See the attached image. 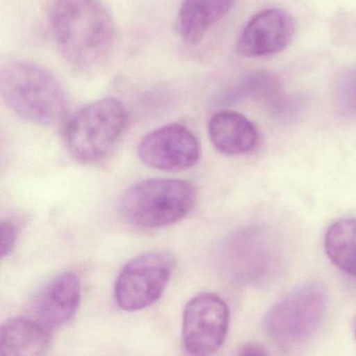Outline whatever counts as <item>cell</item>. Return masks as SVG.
<instances>
[{
  "label": "cell",
  "mask_w": 356,
  "mask_h": 356,
  "mask_svg": "<svg viewBox=\"0 0 356 356\" xmlns=\"http://www.w3.org/2000/svg\"><path fill=\"white\" fill-rule=\"evenodd\" d=\"M208 134L214 147L227 156L250 153L258 143L256 127L237 112L214 114L208 124Z\"/></svg>",
  "instance_id": "4fadbf2b"
},
{
  "label": "cell",
  "mask_w": 356,
  "mask_h": 356,
  "mask_svg": "<svg viewBox=\"0 0 356 356\" xmlns=\"http://www.w3.org/2000/svg\"><path fill=\"white\" fill-rule=\"evenodd\" d=\"M193 184L178 179L156 178L131 186L120 203L124 222L139 229H158L180 222L195 206Z\"/></svg>",
  "instance_id": "3957f363"
},
{
  "label": "cell",
  "mask_w": 356,
  "mask_h": 356,
  "mask_svg": "<svg viewBox=\"0 0 356 356\" xmlns=\"http://www.w3.org/2000/svg\"><path fill=\"white\" fill-rule=\"evenodd\" d=\"M16 228L13 222L5 220L1 222V256L7 257L15 247Z\"/></svg>",
  "instance_id": "ac0fdd59"
},
{
  "label": "cell",
  "mask_w": 356,
  "mask_h": 356,
  "mask_svg": "<svg viewBox=\"0 0 356 356\" xmlns=\"http://www.w3.org/2000/svg\"><path fill=\"white\" fill-rule=\"evenodd\" d=\"M130 114L115 97L92 102L68 116L65 143L70 153L82 163H95L107 157L128 127Z\"/></svg>",
  "instance_id": "277c9868"
},
{
  "label": "cell",
  "mask_w": 356,
  "mask_h": 356,
  "mask_svg": "<svg viewBox=\"0 0 356 356\" xmlns=\"http://www.w3.org/2000/svg\"><path fill=\"white\" fill-rule=\"evenodd\" d=\"M82 287L79 277L65 272L51 279L35 298L33 312L47 328H58L70 322L80 307Z\"/></svg>",
  "instance_id": "8fae6325"
},
{
  "label": "cell",
  "mask_w": 356,
  "mask_h": 356,
  "mask_svg": "<svg viewBox=\"0 0 356 356\" xmlns=\"http://www.w3.org/2000/svg\"><path fill=\"white\" fill-rule=\"evenodd\" d=\"M335 103L343 115L356 116V70L339 79L335 88Z\"/></svg>",
  "instance_id": "e0dca14e"
},
{
  "label": "cell",
  "mask_w": 356,
  "mask_h": 356,
  "mask_svg": "<svg viewBox=\"0 0 356 356\" xmlns=\"http://www.w3.org/2000/svg\"><path fill=\"white\" fill-rule=\"evenodd\" d=\"M47 327L29 318H11L0 331V350L3 355L36 356L47 353L49 346Z\"/></svg>",
  "instance_id": "9a60e30c"
},
{
  "label": "cell",
  "mask_w": 356,
  "mask_h": 356,
  "mask_svg": "<svg viewBox=\"0 0 356 356\" xmlns=\"http://www.w3.org/2000/svg\"><path fill=\"white\" fill-rule=\"evenodd\" d=\"M239 354L241 355H264L266 354L264 348L259 347L258 345H247L241 348Z\"/></svg>",
  "instance_id": "d6986e66"
},
{
  "label": "cell",
  "mask_w": 356,
  "mask_h": 356,
  "mask_svg": "<svg viewBox=\"0 0 356 356\" xmlns=\"http://www.w3.org/2000/svg\"><path fill=\"white\" fill-rule=\"evenodd\" d=\"M329 260L348 276L356 278V218H341L325 233Z\"/></svg>",
  "instance_id": "2e32d148"
},
{
  "label": "cell",
  "mask_w": 356,
  "mask_h": 356,
  "mask_svg": "<svg viewBox=\"0 0 356 356\" xmlns=\"http://www.w3.org/2000/svg\"><path fill=\"white\" fill-rule=\"evenodd\" d=\"M138 156L149 168L179 172L199 161V141L187 127L170 124L149 133L139 143Z\"/></svg>",
  "instance_id": "9c48e42d"
},
{
  "label": "cell",
  "mask_w": 356,
  "mask_h": 356,
  "mask_svg": "<svg viewBox=\"0 0 356 356\" xmlns=\"http://www.w3.org/2000/svg\"><path fill=\"white\" fill-rule=\"evenodd\" d=\"M172 266V258L162 252H147L132 258L116 279V303L126 312H138L153 305L165 291Z\"/></svg>",
  "instance_id": "52a82bcc"
},
{
  "label": "cell",
  "mask_w": 356,
  "mask_h": 356,
  "mask_svg": "<svg viewBox=\"0 0 356 356\" xmlns=\"http://www.w3.org/2000/svg\"><path fill=\"white\" fill-rule=\"evenodd\" d=\"M354 334H355V339H356V320H355V324H354Z\"/></svg>",
  "instance_id": "ffe728a7"
},
{
  "label": "cell",
  "mask_w": 356,
  "mask_h": 356,
  "mask_svg": "<svg viewBox=\"0 0 356 356\" xmlns=\"http://www.w3.org/2000/svg\"><path fill=\"white\" fill-rule=\"evenodd\" d=\"M0 92L19 118L41 126L67 118L70 99L65 89L47 68L28 61H9L0 70Z\"/></svg>",
  "instance_id": "7a4b0ae2"
},
{
  "label": "cell",
  "mask_w": 356,
  "mask_h": 356,
  "mask_svg": "<svg viewBox=\"0 0 356 356\" xmlns=\"http://www.w3.org/2000/svg\"><path fill=\"white\" fill-rule=\"evenodd\" d=\"M295 30L293 17L284 10H264L243 29L237 40V53L245 58L274 55L289 47Z\"/></svg>",
  "instance_id": "30bf717a"
},
{
  "label": "cell",
  "mask_w": 356,
  "mask_h": 356,
  "mask_svg": "<svg viewBox=\"0 0 356 356\" xmlns=\"http://www.w3.org/2000/svg\"><path fill=\"white\" fill-rule=\"evenodd\" d=\"M245 99H256L279 118H289L295 113V101L287 97L276 76L266 72H256L241 79L220 95V104H233Z\"/></svg>",
  "instance_id": "7c38bea8"
},
{
  "label": "cell",
  "mask_w": 356,
  "mask_h": 356,
  "mask_svg": "<svg viewBox=\"0 0 356 356\" xmlns=\"http://www.w3.org/2000/svg\"><path fill=\"white\" fill-rule=\"evenodd\" d=\"M236 0H183L177 17V30L185 44L195 47L208 31L222 19Z\"/></svg>",
  "instance_id": "5bb4252c"
},
{
  "label": "cell",
  "mask_w": 356,
  "mask_h": 356,
  "mask_svg": "<svg viewBox=\"0 0 356 356\" xmlns=\"http://www.w3.org/2000/svg\"><path fill=\"white\" fill-rule=\"evenodd\" d=\"M280 243L262 226H251L229 235L220 248L218 264L231 282L257 286L270 282L280 270Z\"/></svg>",
  "instance_id": "5b68a950"
},
{
  "label": "cell",
  "mask_w": 356,
  "mask_h": 356,
  "mask_svg": "<svg viewBox=\"0 0 356 356\" xmlns=\"http://www.w3.org/2000/svg\"><path fill=\"white\" fill-rule=\"evenodd\" d=\"M230 312L226 302L214 293H203L187 303L183 314L182 339L193 355H208L220 349L226 339Z\"/></svg>",
  "instance_id": "ba28073f"
},
{
  "label": "cell",
  "mask_w": 356,
  "mask_h": 356,
  "mask_svg": "<svg viewBox=\"0 0 356 356\" xmlns=\"http://www.w3.org/2000/svg\"><path fill=\"white\" fill-rule=\"evenodd\" d=\"M49 24L60 54L76 72L97 74L111 59L116 24L101 0H54Z\"/></svg>",
  "instance_id": "6da1fadb"
},
{
  "label": "cell",
  "mask_w": 356,
  "mask_h": 356,
  "mask_svg": "<svg viewBox=\"0 0 356 356\" xmlns=\"http://www.w3.org/2000/svg\"><path fill=\"white\" fill-rule=\"evenodd\" d=\"M327 306L325 287L318 282L304 283L270 308L264 320L266 332L279 345L303 343L320 328Z\"/></svg>",
  "instance_id": "8992f818"
}]
</instances>
